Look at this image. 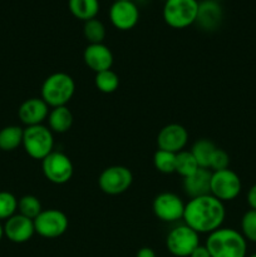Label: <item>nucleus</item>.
I'll return each instance as SVG.
<instances>
[{"label": "nucleus", "instance_id": "0eeeda50", "mask_svg": "<svg viewBox=\"0 0 256 257\" xmlns=\"http://www.w3.org/2000/svg\"><path fill=\"white\" fill-rule=\"evenodd\" d=\"M242 190L240 177L232 170H222L212 172L210 185V195L220 200L221 202H228L237 197Z\"/></svg>", "mask_w": 256, "mask_h": 257}, {"label": "nucleus", "instance_id": "aec40b11", "mask_svg": "<svg viewBox=\"0 0 256 257\" xmlns=\"http://www.w3.org/2000/svg\"><path fill=\"white\" fill-rule=\"evenodd\" d=\"M68 7L77 19L87 22L97 17L99 12V0H68Z\"/></svg>", "mask_w": 256, "mask_h": 257}, {"label": "nucleus", "instance_id": "1a4fd4ad", "mask_svg": "<svg viewBox=\"0 0 256 257\" xmlns=\"http://www.w3.org/2000/svg\"><path fill=\"white\" fill-rule=\"evenodd\" d=\"M43 175L54 185H64L72 178L74 167L72 160L60 151H53L42 161Z\"/></svg>", "mask_w": 256, "mask_h": 257}, {"label": "nucleus", "instance_id": "ddd939ff", "mask_svg": "<svg viewBox=\"0 0 256 257\" xmlns=\"http://www.w3.org/2000/svg\"><path fill=\"white\" fill-rule=\"evenodd\" d=\"M188 142V132L183 125L171 123L165 125L157 136L158 150L178 153L185 150Z\"/></svg>", "mask_w": 256, "mask_h": 257}, {"label": "nucleus", "instance_id": "39448f33", "mask_svg": "<svg viewBox=\"0 0 256 257\" xmlns=\"http://www.w3.org/2000/svg\"><path fill=\"white\" fill-rule=\"evenodd\" d=\"M197 12V0H166L162 14L166 24L175 29H183L195 24Z\"/></svg>", "mask_w": 256, "mask_h": 257}, {"label": "nucleus", "instance_id": "7c9ffc66", "mask_svg": "<svg viewBox=\"0 0 256 257\" xmlns=\"http://www.w3.org/2000/svg\"><path fill=\"white\" fill-rule=\"evenodd\" d=\"M246 198H247V203H248V206H250L251 210L256 211V183L253 186H251L250 190H248V192H247V196H246Z\"/></svg>", "mask_w": 256, "mask_h": 257}, {"label": "nucleus", "instance_id": "393cba45", "mask_svg": "<svg viewBox=\"0 0 256 257\" xmlns=\"http://www.w3.org/2000/svg\"><path fill=\"white\" fill-rule=\"evenodd\" d=\"M83 34L89 44H100L105 38V27L99 19L94 18V19L84 22Z\"/></svg>", "mask_w": 256, "mask_h": 257}, {"label": "nucleus", "instance_id": "bb28decb", "mask_svg": "<svg viewBox=\"0 0 256 257\" xmlns=\"http://www.w3.org/2000/svg\"><path fill=\"white\" fill-rule=\"evenodd\" d=\"M18 211L20 215L25 216L30 220H34L43 211L42 203H40L39 198L35 196L25 195L20 200H18Z\"/></svg>", "mask_w": 256, "mask_h": 257}, {"label": "nucleus", "instance_id": "c85d7f7f", "mask_svg": "<svg viewBox=\"0 0 256 257\" xmlns=\"http://www.w3.org/2000/svg\"><path fill=\"white\" fill-rule=\"evenodd\" d=\"M241 233L246 241L256 243V211L248 210L241 218Z\"/></svg>", "mask_w": 256, "mask_h": 257}, {"label": "nucleus", "instance_id": "a878e982", "mask_svg": "<svg viewBox=\"0 0 256 257\" xmlns=\"http://www.w3.org/2000/svg\"><path fill=\"white\" fill-rule=\"evenodd\" d=\"M176 155L177 153L167 152V151L158 150L153 156V165L155 168L161 173L171 175L176 172Z\"/></svg>", "mask_w": 256, "mask_h": 257}, {"label": "nucleus", "instance_id": "f257e3e1", "mask_svg": "<svg viewBox=\"0 0 256 257\" xmlns=\"http://www.w3.org/2000/svg\"><path fill=\"white\" fill-rule=\"evenodd\" d=\"M226 217L223 202L212 195L191 198L185 206L183 223L200 235L208 233L222 227Z\"/></svg>", "mask_w": 256, "mask_h": 257}, {"label": "nucleus", "instance_id": "473e14b6", "mask_svg": "<svg viewBox=\"0 0 256 257\" xmlns=\"http://www.w3.org/2000/svg\"><path fill=\"white\" fill-rule=\"evenodd\" d=\"M136 257H156V253L151 247H142L141 250H138Z\"/></svg>", "mask_w": 256, "mask_h": 257}, {"label": "nucleus", "instance_id": "9d476101", "mask_svg": "<svg viewBox=\"0 0 256 257\" xmlns=\"http://www.w3.org/2000/svg\"><path fill=\"white\" fill-rule=\"evenodd\" d=\"M69 226L68 216L63 211L49 208L43 210L34 218L35 233L44 238H57L64 235Z\"/></svg>", "mask_w": 256, "mask_h": 257}, {"label": "nucleus", "instance_id": "4468645a", "mask_svg": "<svg viewBox=\"0 0 256 257\" xmlns=\"http://www.w3.org/2000/svg\"><path fill=\"white\" fill-rule=\"evenodd\" d=\"M4 236L14 243H24L34 236V220L25 217L20 213H15L5 221Z\"/></svg>", "mask_w": 256, "mask_h": 257}, {"label": "nucleus", "instance_id": "dca6fc26", "mask_svg": "<svg viewBox=\"0 0 256 257\" xmlns=\"http://www.w3.org/2000/svg\"><path fill=\"white\" fill-rule=\"evenodd\" d=\"M223 19V10L220 3L215 0H202L198 3L196 24L205 32L218 29Z\"/></svg>", "mask_w": 256, "mask_h": 257}, {"label": "nucleus", "instance_id": "4be33fe9", "mask_svg": "<svg viewBox=\"0 0 256 257\" xmlns=\"http://www.w3.org/2000/svg\"><path fill=\"white\" fill-rule=\"evenodd\" d=\"M216 146L212 141L207 140V138H202L193 143L192 148H191V153L195 157L196 162H197L200 168H210V161L212 157L213 152L216 150Z\"/></svg>", "mask_w": 256, "mask_h": 257}, {"label": "nucleus", "instance_id": "a211bd4d", "mask_svg": "<svg viewBox=\"0 0 256 257\" xmlns=\"http://www.w3.org/2000/svg\"><path fill=\"white\" fill-rule=\"evenodd\" d=\"M212 172L207 168H198L193 175L182 178L183 192L191 198L210 195Z\"/></svg>", "mask_w": 256, "mask_h": 257}, {"label": "nucleus", "instance_id": "2eb2a0df", "mask_svg": "<svg viewBox=\"0 0 256 257\" xmlns=\"http://www.w3.org/2000/svg\"><path fill=\"white\" fill-rule=\"evenodd\" d=\"M50 107L42 98H29L20 104L18 109V117L20 122L27 127L43 124L48 119Z\"/></svg>", "mask_w": 256, "mask_h": 257}, {"label": "nucleus", "instance_id": "9b49d317", "mask_svg": "<svg viewBox=\"0 0 256 257\" xmlns=\"http://www.w3.org/2000/svg\"><path fill=\"white\" fill-rule=\"evenodd\" d=\"M185 206L186 203L178 195L172 192H162L153 200L152 210L160 221L173 223L183 218Z\"/></svg>", "mask_w": 256, "mask_h": 257}, {"label": "nucleus", "instance_id": "6e6552de", "mask_svg": "<svg viewBox=\"0 0 256 257\" xmlns=\"http://www.w3.org/2000/svg\"><path fill=\"white\" fill-rule=\"evenodd\" d=\"M133 182L131 170L124 166H110L104 168L98 178V186L105 195H122L130 190Z\"/></svg>", "mask_w": 256, "mask_h": 257}, {"label": "nucleus", "instance_id": "f3484780", "mask_svg": "<svg viewBox=\"0 0 256 257\" xmlns=\"http://www.w3.org/2000/svg\"><path fill=\"white\" fill-rule=\"evenodd\" d=\"M83 60L85 65L94 73L103 72L112 68L113 65V53L107 45L103 43L100 44H89L83 52Z\"/></svg>", "mask_w": 256, "mask_h": 257}, {"label": "nucleus", "instance_id": "f8f14e48", "mask_svg": "<svg viewBox=\"0 0 256 257\" xmlns=\"http://www.w3.org/2000/svg\"><path fill=\"white\" fill-rule=\"evenodd\" d=\"M113 27L119 30H131L140 20V10L133 0H114L109 9Z\"/></svg>", "mask_w": 256, "mask_h": 257}, {"label": "nucleus", "instance_id": "20e7f679", "mask_svg": "<svg viewBox=\"0 0 256 257\" xmlns=\"http://www.w3.org/2000/svg\"><path fill=\"white\" fill-rule=\"evenodd\" d=\"M23 147L33 160L43 161L54 150V136L44 124L24 128Z\"/></svg>", "mask_w": 256, "mask_h": 257}, {"label": "nucleus", "instance_id": "423d86ee", "mask_svg": "<svg viewBox=\"0 0 256 257\" xmlns=\"http://www.w3.org/2000/svg\"><path fill=\"white\" fill-rule=\"evenodd\" d=\"M198 245L200 235L185 223L173 227L166 237V247L176 257H190Z\"/></svg>", "mask_w": 256, "mask_h": 257}, {"label": "nucleus", "instance_id": "c756f323", "mask_svg": "<svg viewBox=\"0 0 256 257\" xmlns=\"http://www.w3.org/2000/svg\"><path fill=\"white\" fill-rule=\"evenodd\" d=\"M228 166H230V157H228L227 152H225L223 150H220V148H216L210 161L211 172L227 170Z\"/></svg>", "mask_w": 256, "mask_h": 257}, {"label": "nucleus", "instance_id": "cd10ccee", "mask_svg": "<svg viewBox=\"0 0 256 257\" xmlns=\"http://www.w3.org/2000/svg\"><path fill=\"white\" fill-rule=\"evenodd\" d=\"M18 211V200L13 193L0 191V221L10 218Z\"/></svg>", "mask_w": 256, "mask_h": 257}, {"label": "nucleus", "instance_id": "e433bc0d", "mask_svg": "<svg viewBox=\"0 0 256 257\" xmlns=\"http://www.w3.org/2000/svg\"><path fill=\"white\" fill-rule=\"evenodd\" d=\"M163 2H166V0H163Z\"/></svg>", "mask_w": 256, "mask_h": 257}, {"label": "nucleus", "instance_id": "72a5a7b5", "mask_svg": "<svg viewBox=\"0 0 256 257\" xmlns=\"http://www.w3.org/2000/svg\"><path fill=\"white\" fill-rule=\"evenodd\" d=\"M3 236H4V228H3V225H2V222H0V241H2Z\"/></svg>", "mask_w": 256, "mask_h": 257}, {"label": "nucleus", "instance_id": "2f4dec72", "mask_svg": "<svg viewBox=\"0 0 256 257\" xmlns=\"http://www.w3.org/2000/svg\"><path fill=\"white\" fill-rule=\"evenodd\" d=\"M190 257H211L210 252H208L207 247L205 245H198L197 247L193 250V252L191 253Z\"/></svg>", "mask_w": 256, "mask_h": 257}, {"label": "nucleus", "instance_id": "b1692460", "mask_svg": "<svg viewBox=\"0 0 256 257\" xmlns=\"http://www.w3.org/2000/svg\"><path fill=\"white\" fill-rule=\"evenodd\" d=\"M198 165L191 151H181L176 155V172L182 178L193 175L198 170Z\"/></svg>", "mask_w": 256, "mask_h": 257}, {"label": "nucleus", "instance_id": "7ed1b4c3", "mask_svg": "<svg viewBox=\"0 0 256 257\" xmlns=\"http://www.w3.org/2000/svg\"><path fill=\"white\" fill-rule=\"evenodd\" d=\"M42 99L50 108L67 105L75 93V82L69 74L57 72L45 78L42 84Z\"/></svg>", "mask_w": 256, "mask_h": 257}, {"label": "nucleus", "instance_id": "5701e85b", "mask_svg": "<svg viewBox=\"0 0 256 257\" xmlns=\"http://www.w3.org/2000/svg\"><path fill=\"white\" fill-rule=\"evenodd\" d=\"M94 84L99 92L110 94V93H114L119 87V77L112 69L103 70V72L95 73Z\"/></svg>", "mask_w": 256, "mask_h": 257}, {"label": "nucleus", "instance_id": "f03ea898", "mask_svg": "<svg viewBox=\"0 0 256 257\" xmlns=\"http://www.w3.org/2000/svg\"><path fill=\"white\" fill-rule=\"evenodd\" d=\"M205 246L211 257H246L247 253V241L242 233L230 227L211 232Z\"/></svg>", "mask_w": 256, "mask_h": 257}, {"label": "nucleus", "instance_id": "412c9836", "mask_svg": "<svg viewBox=\"0 0 256 257\" xmlns=\"http://www.w3.org/2000/svg\"><path fill=\"white\" fill-rule=\"evenodd\" d=\"M24 130L19 125H7L0 130V150L12 152L23 145Z\"/></svg>", "mask_w": 256, "mask_h": 257}, {"label": "nucleus", "instance_id": "c9c22d12", "mask_svg": "<svg viewBox=\"0 0 256 257\" xmlns=\"http://www.w3.org/2000/svg\"><path fill=\"white\" fill-rule=\"evenodd\" d=\"M215 2H218V0H215Z\"/></svg>", "mask_w": 256, "mask_h": 257}, {"label": "nucleus", "instance_id": "f704fd0d", "mask_svg": "<svg viewBox=\"0 0 256 257\" xmlns=\"http://www.w3.org/2000/svg\"><path fill=\"white\" fill-rule=\"evenodd\" d=\"M248 257H256V253H253V255H251V256H248Z\"/></svg>", "mask_w": 256, "mask_h": 257}, {"label": "nucleus", "instance_id": "6ab92c4d", "mask_svg": "<svg viewBox=\"0 0 256 257\" xmlns=\"http://www.w3.org/2000/svg\"><path fill=\"white\" fill-rule=\"evenodd\" d=\"M73 120H74L73 113L67 105L52 108L48 115V127L53 133L62 135L72 128Z\"/></svg>", "mask_w": 256, "mask_h": 257}]
</instances>
